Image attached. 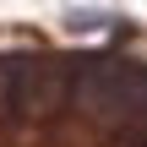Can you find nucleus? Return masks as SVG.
Here are the masks:
<instances>
[{
	"mask_svg": "<svg viewBox=\"0 0 147 147\" xmlns=\"http://www.w3.org/2000/svg\"><path fill=\"white\" fill-rule=\"evenodd\" d=\"M71 65L76 60H49V55L11 60L0 71V104L11 115H27V120H44V115L65 109V98H71Z\"/></svg>",
	"mask_w": 147,
	"mask_h": 147,
	"instance_id": "nucleus-1",
	"label": "nucleus"
},
{
	"mask_svg": "<svg viewBox=\"0 0 147 147\" xmlns=\"http://www.w3.org/2000/svg\"><path fill=\"white\" fill-rule=\"evenodd\" d=\"M104 22H115V16H109V11H65V27H76V33L104 27Z\"/></svg>",
	"mask_w": 147,
	"mask_h": 147,
	"instance_id": "nucleus-2",
	"label": "nucleus"
}]
</instances>
